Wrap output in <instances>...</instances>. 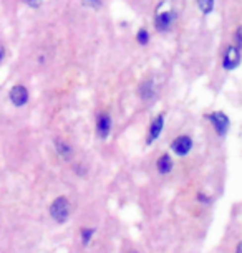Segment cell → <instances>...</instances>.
Here are the masks:
<instances>
[{"label": "cell", "mask_w": 242, "mask_h": 253, "mask_svg": "<svg viewBox=\"0 0 242 253\" xmlns=\"http://www.w3.org/2000/svg\"><path fill=\"white\" fill-rule=\"evenodd\" d=\"M176 20H178V12L169 8V10H156V15H154V30L159 33V35H166L169 33L171 30L176 25Z\"/></svg>", "instance_id": "cell-1"}, {"label": "cell", "mask_w": 242, "mask_h": 253, "mask_svg": "<svg viewBox=\"0 0 242 253\" xmlns=\"http://www.w3.org/2000/svg\"><path fill=\"white\" fill-rule=\"evenodd\" d=\"M242 61V50L237 48L236 45H226L224 51H222V56H221V65H222V70L227 71V73H231V71H234L239 68Z\"/></svg>", "instance_id": "cell-2"}, {"label": "cell", "mask_w": 242, "mask_h": 253, "mask_svg": "<svg viewBox=\"0 0 242 253\" xmlns=\"http://www.w3.org/2000/svg\"><path fill=\"white\" fill-rule=\"evenodd\" d=\"M206 119L211 123L212 129L219 137H226L231 129V119L224 111H212L206 114Z\"/></svg>", "instance_id": "cell-3"}, {"label": "cell", "mask_w": 242, "mask_h": 253, "mask_svg": "<svg viewBox=\"0 0 242 253\" xmlns=\"http://www.w3.org/2000/svg\"><path fill=\"white\" fill-rule=\"evenodd\" d=\"M50 215H51V218H53L55 222L65 223L66 220H68V215H70V204H68V200H66L65 197H56L53 202H51Z\"/></svg>", "instance_id": "cell-4"}, {"label": "cell", "mask_w": 242, "mask_h": 253, "mask_svg": "<svg viewBox=\"0 0 242 253\" xmlns=\"http://www.w3.org/2000/svg\"><path fill=\"white\" fill-rule=\"evenodd\" d=\"M8 99H10V103L17 108L25 106L28 103V99H30L28 88L23 86V84H13L10 88V91H8Z\"/></svg>", "instance_id": "cell-5"}, {"label": "cell", "mask_w": 242, "mask_h": 253, "mask_svg": "<svg viewBox=\"0 0 242 253\" xmlns=\"http://www.w3.org/2000/svg\"><path fill=\"white\" fill-rule=\"evenodd\" d=\"M164 119H166L164 113H159L158 116L151 121L149 127H148V132H146V144H148V146L153 144V142L161 136L163 127H164Z\"/></svg>", "instance_id": "cell-6"}, {"label": "cell", "mask_w": 242, "mask_h": 253, "mask_svg": "<svg viewBox=\"0 0 242 253\" xmlns=\"http://www.w3.org/2000/svg\"><path fill=\"white\" fill-rule=\"evenodd\" d=\"M113 127V119L110 113H99L98 119H97V126H95V131H97V136L99 139H106L111 132Z\"/></svg>", "instance_id": "cell-7"}, {"label": "cell", "mask_w": 242, "mask_h": 253, "mask_svg": "<svg viewBox=\"0 0 242 253\" xmlns=\"http://www.w3.org/2000/svg\"><path fill=\"white\" fill-rule=\"evenodd\" d=\"M138 93H140V98L143 99L145 103H153L156 96H158V88H156V81L154 78H146L143 83L138 88Z\"/></svg>", "instance_id": "cell-8"}, {"label": "cell", "mask_w": 242, "mask_h": 253, "mask_svg": "<svg viewBox=\"0 0 242 253\" xmlns=\"http://www.w3.org/2000/svg\"><path fill=\"white\" fill-rule=\"evenodd\" d=\"M191 149H193V139H191V136L181 134V136H178L173 142H171V151H173L174 154L179 156V157L188 156L189 152H191Z\"/></svg>", "instance_id": "cell-9"}, {"label": "cell", "mask_w": 242, "mask_h": 253, "mask_svg": "<svg viewBox=\"0 0 242 253\" xmlns=\"http://www.w3.org/2000/svg\"><path fill=\"white\" fill-rule=\"evenodd\" d=\"M53 146H55V151H56V154H58L61 159H65V161H70L73 157V147L68 144L65 139H55L53 141Z\"/></svg>", "instance_id": "cell-10"}, {"label": "cell", "mask_w": 242, "mask_h": 253, "mask_svg": "<svg viewBox=\"0 0 242 253\" xmlns=\"http://www.w3.org/2000/svg\"><path fill=\"white\" fill-rule=\"evenodd\" d=\"M156 167H158V172L159 174H169L171 170H173V159H171V156L168 152H164L163 156L158 157V161H156Z\"/></svg>", "instance_id": "cell-11"}, {"label": "cell", "mask_w": 242, "mask_h": 253, "mask_svg": "<svg viewBox=\"0 0 242 253\" xmlns=\"http://www.w3.org/2000/svg\"><path fill=\"white\" fill-rule=\"evenodd\" d=\"M196 5L201 15L209 17L216 8V0H196Z\"/></svg>", "instance_id": "cell-12"}, {"label": "cell", "mask_w": 242, "mask_h": 253, "mask_svg": "<svg viewBox=\"0 0 242 253\" xmlns=\"http://www.w3.org/2000/svg\"><path fill=\"white\" fill-rule=\"evenodd\" d=\"M135 40L136 43L140 46H148L151 43V33L146 27H140L136 30V35H135Z\"/></svg>", "instance_id": "cell-13"}, {"label": "cell", "mask_w": 242, "mask_h": 253, "mask_svg": "<svg viewBox=\"0 0 242 253\" xmlns=\"http://www.w3.org/2000/svg\"><path fill=\"white\" fill-rule=\"evenodd\" d=\"M82 5L90 10H99L103 7V0H82Z\"/></svg>", "instance_id": "cell-14"}, {"label": "cell", "mask_w": 242, "mask_h": 253, "mask_svg": "<svg viewBox=\"0 0 242 253\" xmlns=\"http://www.w3.org/2000/svg\"><path fill=\"white\" fill-rule=\"evenodd\" d=\"M232 45H236L237 48L242 50V25H237V28L234 30V42Z\"/></svg>", "instance_id": "cell-15"}, {"label": "cell", "mask_w": 242, "mask_h": 253, "mask_svg": "<svg viewBox=\"0 0 242 253\" xmlns=\"http://www.w3.org/2000/svg\"><path fill=\"white\" fill-rule=\"evenodd\" d=\"M93 233H95V228H83V230H82V242H83V245H88L90 240H92V237H93Z\"/></svg>", "instance_id": "cell-16"}, {"label": "cell", "mask_w": 242, "mask_h": 253, "mask_svg": "<svg viewBox=\"0 0 242 253\" xmlns=\"http://www.w3.org/2000/svg\"><path fill=\"white\" fill-rule=\"evenodd\" d=\"M22 2L25 3L28 8H40L44 0H22Z\"/></svg>", "instance_id": "cell-17"}, {"label": "cell", "mask_w": 242, "mask_h": 253, "mask_svg": "<svg viewBox=\"0 0 242 253\" xmlns=\"http://www.w3.org/2000/svg\"><path fill=\"white\" fill-rule=\"evenodd\" d=\"M5 56H7L5 46H2V45H0V65L3 63V60H5Z\"/></svg>", "instance_id": "cell-18"}, {"label": "cell", "mask_w": 242, "mask_h": 253, "mask_svg": "<svg viewBox=\"0 0 242 253\" xmlns=\"http://www.w3.org/2000/svg\"><path fill=\"white\" fill-rule=\"evenodd\" d=\"M197 199L201 200V202H204V204H209V202H211V199H209V197H206L204 194H199V195H197Z\"/></svg>", "instance_id": "cell-19"}, {"label": "cell", "mask_w": 242, "mask_h": 253, "mask_svg": "<svg viewBox=\"0 0 242 253\" xmlns=\"http://www.w3.org/2000/svg\"><path fill=\"white\" fill-rule=\"evenodd\" d=\"M236 253H242V243L241 242L236 245Z\"/></svg>", "instance_id": "cell-20"}, {"label": "cell", "mask_w": 242, "mask_h": 253, "mask_svg": "<svg viewBox=\"0 0 242 253\" xmlns=\"http://www.w3.org/2000/svg\"><path fill=\"white\" fill-rule=\"evenodd\" d=\"M130 253H138V252H130Z\"/></svg>", "instance_id": "cell-21"}]
</instances>
